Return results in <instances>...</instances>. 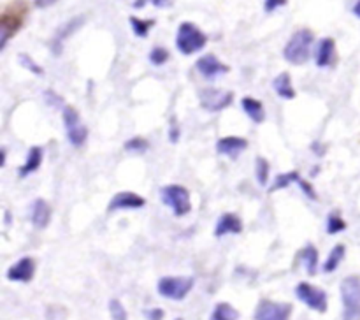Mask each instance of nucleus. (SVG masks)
I'll return each instance as SVG.
<instances>
[{"label":"nucleus","instance_id":"f257e3e1","mask_svg":"<svg viewBox=\"0 0 360 320\" xmlns=\"http://www.w3.org/2000/svg\"><path fill=\"white\" fill-rule=\"evenodd\" d=\"M315 42V35L309 28H301V30L295 32L290 37V41L287 42L283 49V56L288 63L292 65H302L309 60L311 55V46Z\"/></svg>","mask_w":360,"mask_h":320},{"label":"nucleus","instance_id":"f03ea898","mask_svg":"<svg viewBox=\"0 0 360 320\" xmlns=\"http://www.w3.org/2000/svg\"><path fill=\"white\" fill-rule=\"evenodd\" d=\"M207 44V37L197 25L190 23V21H183L178 28V35H176V48L181 55H193V53L204 49Z\"/></svg>","mask_w":360,"mask_h":320},{"label":"nucleus","instance_id":"7ed1b4c3","mask_svg":"<svg viewBox=\"0 0 360 320\" xmlns=\"http://www.w3.org/2000/svg\"><path fill=\"white\" fill-rule=\"evenodd\" d=\"M343 320H360V276H347L341 281Z\"/></svg>","mask_w":360,"mask_h":320},{"label":"nucleus","instance_id":"20e7f679","mask_svg":"<svg viewBox=\"0 0 360 320\" xmlns=\"http://www.w3.org/2000/svg\"><path fill=\"white\" fill-rule=\"evenodd\" d=\"M162 203L172 210L176 217H185L192 211L190 192L183 185H165L160 190Z\"/></svg>","mask_w":360,"mask_h":320},{"label":"nucleus","instance_id":"39448f33","mask_svg":"<svg viewBox=\"0 0 360 320\" xmlns=\"http://www.w3.org/2000/svg\"><path fill=\"white\" fill-rule=\"evenodd\" d=\"M193 283H195V280L192 276H164L158 280L157 290L162 297L181 301L190 294Z\"/></svg>","mask_w":360,"mask_h":320},{"label":"nucleus","instance_id":"423d86ee","mask_svg":"<svg viewBox=\"0 0 360 320\" xmlns=\"http://www.w3.org/2000/svg\"><path fill=\"white\" fill-rule=\"evenodd\" d=\"M63 125H65V134L69 143L74 148L84 146L88 139V129L81 123V116L74 105H63Z\"/></svg>","mask_w":360,"mask_h":320},{"label":"nucleus","instance_id":"0eeeda50","mask_svg":"<svg viewBox=\"0 0 360 320\" xmlns=\"http://www.w3.org/2000/svg\"><path fill=\"white\" fill-rule=\"evenodd\" d=\"M295 295L301 302H304L308 308L315 309L319 313L327 312V292L322 288L315 287V285L308 283V281H301V283L295 287Z\"/></svg>","mask_w":360,"mask_h":320},{"label":"nucleus","instance_id":"6e6552de","mask_svg":"<svg viewBox=\"0 0 360 320\" xmlns=\"http://www.w3.org/2000/svg\"><path fill=\"white\" fill-rule=\"evenodd\" d=\"M199 101L202 109L210 113H218L224 111L225 108L232 104L234 101V94L232 91H224L217 90V88H204L199 91Z\"/></svg>","mask_w":360,"mask_h":320},{"label":"nucleus","instance_id":"1a4fd4ad","mask_svg":"<svg viewBox=\"0 0 360 320\" xmlns=\"http://www.w3.org/2000/svg\"><path fill=\"white\" fill-rule=\"evenodd\" d=\"M290 302H276L271 299H260L255 309V320H290Z\"/></svg>","mask_w":360,"mask_h":320},{"label":"nucleus","instance_id":"9d476101","mask_svg":"<svg viewBox=\"0 0 360 320\" xmlns=\"http://www.w3.org/2000/svg\"><path fill=\"white\" fill-rule=\"evenodd\" d=\"M35 274V260L32 257H21L16 264L7 269L6 276L9 281H20V283H28Z\"/></svg>","mask_w":360,"mask_h":320},{"label":"nucleus","instance_id":"9b49d317","mask_svg":"<svg viewBox=\"0 0 360 320\" xmlns=\"http://www.w3.org/2000/svg\"><path fill=\"white\" fill-rule=\"evenodd\" d=\"M195 67L197 70L202 74V77H206V79H214V77L221 76V74L231 72V67L225 65L224 62H220V60H218L214 55H211V53L210 55L200 56V58L197 60Z\"/></svg>","mask_w":360,"mask_h":320},{"label":"nucleus","instance_id":"f8f14e48","mask_svg":"<svg viewBox=\"0 0 360 320\" xmlns=\"http://www.w3.org/2000/svg\"><path fill=\"white\" fill-rule=\"evenodd\" d=\"M146 206V199L136 192H118L111 200H109L108 211L118 210H139Z\"/></svg>","mask_w":360,"mask_h":320},{"label":"nucleus","instance_id":"ddd939ff","mask_svg":"<svg viewBox=\"0 0 360 320\" xmlns=\"http://www.w3.org/2000/svg\"><path fill=\"white\" fill-rule=\"evenodd\" d=\"M83 23H84V16H76V18H72V20L67 21V23H63L62 27L56 30L55 37H53V41H51L53 55H60V53H62L63 42H65L67 39L74 34V32L79 30V28L83 27Z\"/></svg>","mask_w":360,"mask_h":320},{"label":"nucleus","instance_id":"4468645a","mask_svg":"<svg viewBox=\"0 0 360 320\" xmlns=\"http://www.w3.org/2000/svg\"><path fill=\"white\" fill-rule=\"evenodd\" d=\"M246 148H248V141H246L245 137H239V136L221 137V139H218L217 143L218 153L225 155V157L232 158V160H236V158L246 150Z\"/></svg>","mask_w":360,"mask_h":320},{"label":"nucleus","instance_id":"2eb2a0df","mask_svg":"<svg viewBox=\"0 0 360 320\" xmlns=\"http://www.w3.org/2000/svg\"><path fill=\"white\" fill-rule=\"evenodd\" d=\"M243 232V220L236 213H224L217 222L214 227V236L224 238L227 234H241Z\"/></svg>","mask_w":360,"mask_h":320},{"label":"nucleus","instance_id":"dca6fc26","mask_svg":"<svg viewBox=\"0 0 360 320\" xmlns=\"http://www.w3.org/2000/svg\"><path fill=\"white\" fill-rule=\"evenodd\" d=\"M51 206L46 203L44 199H35L34 204H32V213H30V220L32 225L35 229H46L51 222Z\"/></svg>","mask_w":360,"mask_h":320},{"label":"nucleus","instance_id":"f3484780","mask_svg":"<svg viewBox=\"0 0 360 320\" xmlns=\"http://www.w3.org/2000/svg\"><path fill=\"white\" fill-rule=\"evenodd\" d=\"M336 42H334V39H322L319 42V48H316V65L330 67L336 63Z\"/></svg>","mask_w":360,"mask_h":320},{"label":"nucleus","instance_id":"a211bd4d","mask_svg":"<svg viewBox=\"0 0 360 320\" xmlns=\"http://www.w3.org/2000/svg\"><path fill=\"white\" fill-rule=\"evenodd\" d=\"M42 158H44V150H42L41 146H32L30 150H28L25 164L18 169L20 178H27V176L34 174L35 171H39V167H41L42 164Z\"/></svg>","mask_w":360,"mask_h":320},{"label":"nucleus","instance_id":"6ab92c4d","mask_svg":"<svg viewBox=\"0 0 360 320\" xmlns=\"http://www.w3.org/2000/svg\"><path fill=\"white\" fill-rule=\"evenodd\" d=\"M297 260L304 264L306 273H308L309 276H315L316 269H319V250H316L315 245L308 243L304 248L299 250Z\"/></svg>","mask_w":360,"mask_h":320},{"label":"nucleus","instance_id":"aec40b11","mask_svg":"<svg viewBox=\"0 0 360 320\" xmlns=\"http://www.w3.org/2000/svg\"><path fill=\"white\" fill-rule=\"evenodd\" d=\"M241 105L250 120H253L255 123H264V120H266V109H264V104L259 98L243 97Z\"/></svg>","mask_w":360,"mask_h":320},{"label":"nucleus","instance_id":"412c9836","mask_svg":"<svg viewBox=\"0 0 360 320\" xmlns=\"http://www.w3.org/2000/svg\"><path fill=\"white\" fill-rule=\"evenodd\" d=\"M273 88H274V91H276L278 97L287 98V101L295 98V88H294V84H292V77L288 72H281L280 76L274 77Z\"/></svg>","mask_w":360,"mask_h":320},{"label":"nucleus","instance_id":"4be33fe9","mask_svg":"<svg viewBox=\"0 0 360 320\" xmlns=\"http://www.w3.org/2000/svg\"><path fill=\"white\" fill-rule=\"evenodd\" d=\"M345 255H347V246L345 245H336L330 250L329 257L323 262V273H334V271L340 267V264L343 262Z\"/></svg>","mask_w":360,"mask_h":320},{"label":"nucleus","instance_id":"5701e85b","mask_svg":"<svg viewBox=\"0 0 360 320\" xmlns=\"http://www.w3.org/2000/svg\"><path fill=\"white\" fill-rule=\"evenodd\" d=\"M239 312L231 302H218L211 312L210 320H238Z\"/></svg>","mask_w":360,"mask_h":320},{"label":"nucleus","instance_id":"b1692460","mask_svg":"<svg viewBox=\"0 0 360 320\" xmlns=\"http://www.w3.org/2000/svg\"><path fill=\"white\" fill-rule=\"evenodd\" d=\"M299 179H301V174H299V171H288V172H281V174L276 176V179H274L273 186H271V192H276V190H281V188H287V186H290L292 183H297Z\"/></svg>","mask_w":360,"mask_h":320},{"label":"nucleus","instance_id":"393cba45","mask_svg":"<svg viewBox=\"0 0 360 320\" xmlns=\"http://www.w3.org/2000/svg\"><path fill=\"white\" fill-rule=\"evenodd\" d=\"M153 25L155 20H141V18L130 16V27H132L134 34H136L137 37H148V34H150Z\"/></svg>","mask_w":360,"mask_h":320},{"label":"nucleus","instance_id":"a878e982","mask_svg":"<svg viewBox=\"0 0 360 320\" xmlns=\"http://www.w3.org/2000/svg\"><path fill=\"white\" fill-rule=\"evenodd\" d=\"M347 231V222L343 220V217L340 215V211H333L327 218V232L330 236L338 234V232H343Z\"/></svg>","mask_w":360,"mask_h":320},{"label":"nucleus","instance_id":"bb28decb","mask_svg":"<svg viewBox=\"0 0 360 320\" xmlns=\"http://www.w3.org/2000/svg\"><path fill=\"white\" fill-rule=\"evenodd\" d=\"M269 171H271V165H269V162H267V158L257 157L255 176H257V181H259L262 186L267 185V179H269Z\"/></svg>","mask_w":360,"mask_h":320},{"label":"nucleus","instance_id":"cd10ccee","mask_svg":"<svg viewBox=\"0 0 360 320\" xmlns=\"http://www.w3.org/2000/svg\"><path fill=\"white\" fill-rule=\"evenodd\" d=\"M125 150L130 151V153H146L148 150H150V143H148L144 137L141 136H136L132 137V139L125 141Z\"/></svg>","mask_w":360,"mask_h":320},{"label":"nucleus","instance_id":"c85d7f7f","mask_svg":"<svg viewBox=\"0 0 360 320\" xmlns=\"http://www.w3.org/2000/svg\"><path fill=\"white\" fill-rule=\"evenodd\" d=\"M18 60H20V63L28 70V72L35 74V76H44V69H42V67L39 65L30 55H27V53H20V55H18Z\"/></svg>","mask_w":360,"mask_h":320},{"label":"nucleus","instance_id":"c756f323","mask_svg":"<svg viewBox=\"0 0 360 320\" xmlns=\"http://www.w3.org/2000/svg\"><path fill=\"white\" fill-rule=\"evenodd\" d=\"M109 313H111L112 320H129L125 306L122 305L120 299H111V301H109Z\"/></svg>","mask_w":360,"mask_h":320},{"label":"nucleus","instance_id":"7c9ffc66","mask_svg":"<svg viewBox=\"0 0 360 320\" xmlns=\"http://www.w3.org/2000/svg\"><path fill=\"white\" fill-rule=\"evenodd\" d=\"M169 56L171 55H169V51L164 46H155L150 51V62L153 63V65H164L169 60Z\"/></svg>","mask_w":360,"mask_h":320},{"label":"nucleus","instance_id":"2f4dec72","mask_svg":"<svg viewBox=\"0 0 360 320\" xmlns=\"http://www.w3.org/2000/svg\"><path fill=\"white\" fill-rule=\"evenodd\" d=\"M44 98L49 105H53V108H60V105H63V98L60 97L58 94H55L53 90H46Z\"/></svg>","mask_w":360,"mask_h":320},{"label":"nucleus","instance_id":"473e14b6","mask_svg":"<svg viewBox=\"0 0 360 320\" xmlns=\"http://www.w3.org/2000/svg\"><path fill=\"white\" fill-rule=\"evenodd\" d=\"M297 185L301 186V190L306 193V197H309V199H311V200L319 199V196H316V192H315V188H313L311 183H308V181H306V179L301 178L297 181Z\"/></svg>","mask_w":360,"mask_h":320},{"label":"nucleus","instance_id":"72a5a7b5","mask_svg":"<svg viewBox=\"0 0 360 320\" xmlns=\"http://www.w3.org/2000/svg\"><path fill=\"white\" fill-rule=\"evenodd\" d=\"M179 136H181V130H179V125H178V122H176V118H172L171 129H169V141L176 144L179 141Z\"/></svg>","mask_w":360,"mask_h":320},{"label":"nucleus","instance_id":"f704fd0d","mask_svg":"<svg viewBox=\"0 0 360 320\" xmlns=\"http://www.w3.org/2000/svg\"><path fill=\"white\" fill-rule=\"evenodd\" d=\"M146 2L153 4L155 7L171 6V0H136V2H134V7H136V9H139V7H144V4H146Z\"/></svg>","mask_w":360,"mask_h":320},{"label":"nucleus","instance_id":"c9c22d12","mask_svg":"<svg viewBox=\"0 0 360 320\" xmlns=\"http://www.w3.org/2000/svg\"><path fill=\"white\" fill-rule=\"evenodd\" d=\"M281 6H287V0H264V11L266 13H274Z\"/></svg>","mask_w":360,"mask_h":320},{"label":"nucleus","instance_id":"e433bc0d","mask_svg":"<svg viewBox=\"0 0 360 320\" xmlns=\"http://www.w3.org/2000/svg\"><path fill=\"white\" fill-rule=\"evenodd\" d=\"M144 316H146L148 320H164L165 313L162 308H150L144 312Z\"/></svg>","mask_w":360,"mask_h":320},{"label":"nucleus","instance_id":"4c0bfd02","mask_svg":"<svg viewBox=\"0 0 360 320\" xmlns=\"http://www.w3.org/2000/svg\"><path fill=\"white\" fill-rule=\"evenodd\" d=\"M56 0H35V6H37L39 9H46V7L53 6Z\"/></svg>","mask_w":360,"mask_h":320},{"label":"nucleus","instance_id":"58836bf2","mask_svg":"<svg viewBox=\"0 0 360 320\" xmlns=\"http://www.w3.org/2000/svg\"><path fill=\"white\" fill-rule=\"evenodd\" d=\"M352 11H354V14H355V16L360 18V0H357V2H355L354 9H352Z\"/></svg>","mask_w":360,"mask_h":320},{"label":"nucleus","instance_id":"ea45409f","mask_svg":"<svg viewBox=\"0 0 360 320\" xmlns=\"http://www.w3.org/2000/svg\"><path fill=\"white\" fill-rule=\"evenodd\" d=\"M176 320H183V319H176Z\"/></svg>","mask_w":360,"mask_h":320}]
</instances>
